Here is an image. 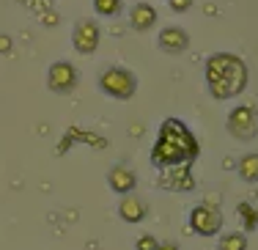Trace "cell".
<instances>
[{
  "label": "cell",
  "mask_w": 258,
  "mask_h": 250,
  "mask_svg": "<svg viewBox=\"0 0 258 250\" xmlns=\"http://www.w3.org/2000/svg\"><path fill=\"white\" fill-rule=\"evenodd\" d=\"M206 83L214 99H231L247 85V66L231 52H217L206 60Z\"/></svg>",
  "instance_id": "cell-1"
},
{
  "label": "cell",
  "mask_w": 258,
  "mask_h": 250,
  "mask_svg": "<svg viewBox=\"0 0 258 250\" xmlns=\"http://www.w3.org/2000/svg\"><path fill=\"white\" fill-rule=\"evenodd\" d=\"M99 85L107 96H115V99H129L138 88V80H135L132 72L121 69V66H113V69L102 72L99 77Z\"/></svg>",
  "instance_id": "cell-2"
},
{
  "label": "cell",
  "mask_w": 258,
  "mask_h": 250,
  "mask_svg": "<svg viewBox=\"0 0 258 250\" xmlns=\"http://www.w3.org/2000/svg\"><path fill=\"white\" fill-rule=\"evenodd\" d=\"M159 138H165V140H170V143L179 146V149L184 151V157H187V162L198 157V140L192 138V132H189L179 118H168V121H165L162 130H159Z\"/></svg>",
  "instance_id": "cell-3"
},
{
  "label": "cell",
  "mask_w": 258,
  "mask_h": 250,
  "mask_svg": "<svg viewBox=\"0 0 258 250\" xmlns=\"http://www.w3.org/2000/svg\"><path fill=\"white\" fill-rule=\"evenodd\" d=\"M189 228L198 236H217L220 228H223V215H220V209H214V206L201 204L189 212Z\"/></svg>",
  "instance_id": "cell-4"
},
{
  "label": "cell",
  "mask_w": 258,
  "mask_h": 250,
  "mask_svg": "<svg viewBox=\"0 0 258 250\" xmlns=\"http://www.w3.org/2000/svg\"><path fill=\"white\" fill-rule=\"evenodd\" d=\"M228 132L236 140H253L255 132H258V118H255L253 107L250 105L233 107L231 115H228Z\"/></svg>",
  "instance_id": "cell-5"
},
{
  "label": "cell",
  "mask_w": 258,
  "mask_h": 250,
  "mask_svg": "<svg viewBox=\"0 0 258 250\" xmlns=\"http://www.w3.org/2000/svg\"><path fill=\"white\" fill-rule=\"evenodd\" d=\"M72 41H75L77 52L91 55V52L99 47V28H96V22L94 20H80L75 25V33H72Z\"/></svg>",
  "instance_id": "cell-6"
},
{
  "label": "cell",
  "mask_w": 258,
  "mask_h": 250,
  "mask_svg": "<svg viewBox=\"0 0 258 250\" xmlns=\"http://www.w3.org/2000/svg\"><path fill=\"white\" fill-rule=\"evenodd\" d=\"M47 83H50V88L55 94H69L72 88L77 85V72L72 64H66V60H58V64L50 66V75H47Z\"/></svg>",
  "instance_id": "cell-7"
},
{
  "label": "cell",
  "mask_w": 258,
  "mask_h": 250,
  "mask_svg": "<svg viewBox=\"0 0 258 250\" xmlns=\"http://www.w3.org/2000/svg\"><path fill=\"white\" fill-rule=\"evenodd\" d=\"M151 162L159 165V168H170V165H179V162H187V157H184V151L176 143L159 138L157 146L151 149Z\"/></svg>",
  "instance_id": "cell-8"
},
{
  "label": "cell",
  "mask_w": 258,
  "mask_h": 250,
  "mask_svg": "<svg viewBox=\"0 0 258 250\" xmlns=\"http://www.w3.org/2000/svg\"><path fill=\"white\" fill-rule=\"evenodd\" d=\"M118 215H121V220H124V223H143L146 217H149V204H146L140 195L129 193V195L121 198Z\"/></svg>",
  "instance_id": "cell-9"
},
{
  "label": "cell",
  "mask_w": 258,
  "mask_h": 250,
  "mask_svg": "<svg viewBox=\"0 0 258 250\" xmlns=\"http://www.w3.org/2000/svg\"><path fill=\"white\" fill-rule=\"evenodd\" d=\"M107 184H110V190H113V193H118L121 198H124V195L135 193V187H138V176H135L132 168L115 165V168L107 173Z\"/></svg>",
  "instance_id": "cell-10"
},
{
  "label": "cell",
  "mask_w": 258,
  "mask_h": 250,
  "mask_svg": "<svg viewBox=\"0 0 258 250\" xmlns=\"http://www.w3.org/2000/svg\"><path fill=\"white\" fill-rule=\"evenodd\" d=\"M159 47H162L165 52H184L189 47V39L181 28H165L162 33H159Z\"/></svg>",
  "instance_id": "cell-11"
},
{
  "label": "cell",
  "mask_w": 258,
  "mask_h": 250,
  "mask_svg": "<svg viewBox=\"0 0 258 250\" xmlns=\"http://www.w3.org/2000/svg\"><path fill=\"white\" fill-rule=\"evenodd\" d=\"M157 22V11L151 9L149 3H138L132 11H129V25L135 30H149Z\"/></svg>",
  "instance_id": "cell-12"
},
{
  "label": "cell",
  "mask_w": 258,
  "mask_h": 250,
  "mask_svg": "<svg viewBox=\"0 0 258 250\" xmlns=\"http://www.w3.org/2000/svg\"><path fill=\"white\" fill-rule=\"evenodd\" d=\"M236 173H239V179L255 184L258 181V154H244L236 165Z\"/></svg>",
  "instance_id": "cell-13"
},
{
  "label": "cell",
  "mask_w": 258,
  "mask_h": 250,
  "mask_svg": "<svg viewBox=\"0 0 258 250\" xmlns=\"http://www.w3.org/2000/svg\"><path fill=\"white\" fill-rule=\"evenodd\" d=\"M217 250H247V236L242 231H228V234L220 236Z\"/></svg>",
  "instance_id": "cell-14"
},
{
  "label": "cell",
  "mask_w": 258,
  "mask_h": 250,
  "mask_svg": "<svg viewBox=\"0 0 258 250\" xmlns=\"http://www.w3.org/2000/svg\"><path fill=\"white\" fill-rule=\"evenodd\" d=\"M94 9L102 17H115L121 11V0H94Z\"/></svg>",
  "instance_id": "cell-15"
},
{
  "label": "cell",
  "mask_w": 258,
  "mask_h": 250,
  "mask_svg": "<svg viewBox=\"0 0 258 250\" xmlns=\"http://www.w3.org/2000/svg\"><path fill=\"white\" fill-rule=\"evenodd\" d=\"M239 217L244 220V228L253 231L258 225V209H253L250 204H239Z\"/></svg>",
  "instance_id": "cell-16"
},
{
  "label": "cell",
  "mask_w": 258,
  "mask_h": 250,
  "mask_svg": "<svg viewBox=\"0 0 258 250\" xmlns=\"http://www.w3.org/2000/svg\"><path fill=\"white\" fill-rule=\"evenodd\" d=\"M157 247H159V242L151 234H140L138 242H135V250H157Z\"/></svg>",
  "instance_id": "cell-17"
},
{
  "label": "cell",
  "mask_w": 258,
  "mask_h": 250,
  "mask_svg": "<svg viewBox=\"0 0 258 250\" xmlns=\"http://www.w3.org/2000/svg\"><path fill=\"white\" fill-rule=\"evenodd\" d=\"M192 6V0H170V9L173 11H187Z\"/></svg>",
  "instance_id": "cell-18"
},
{
  "label": "cell",
  "mask_w": 258,
  "mask_h": 250,
  "mask_svg": "<svg viewBox=\"0 0 258 250\" xmlns=\"http://www.w3.org/2000/svg\"><path fill=\"white\" fill-rule=\"evenodd\" d=\"M157 250H179V245H173V242H159Z\"/></svg>",
  "instance_id": "cell-19"
},
{
  "label": "cell",
  "mask_w": 258,
  "mask_h": 250,
  "mask_svg": "<svg viewBox=\"0 0 258 250\" xmlns=\"http://www.w3.org/2000/svg\"><path fill=\"white\" fill-rule=\"evenodd\" d=\"M9 47H11V41L6 39V36H0V52H6V50H9Z\"/></svg>",
  "instance_id": "cell-20"
}]
</instances>
